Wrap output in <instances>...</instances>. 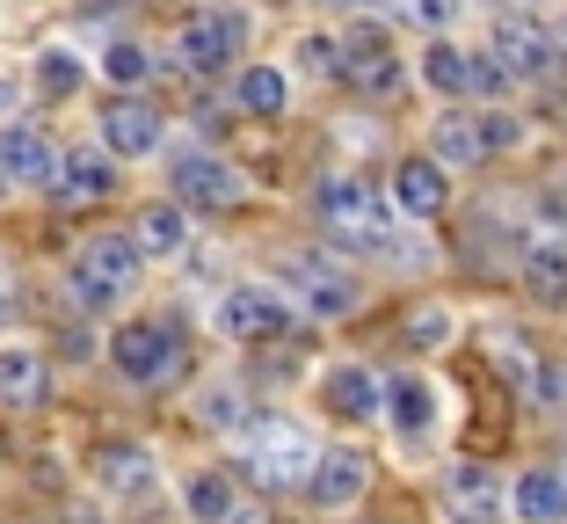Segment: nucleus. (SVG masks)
Segmentation results:
<instances>
[{
	"label": "nucleus",
	"instance_id": "7",
	"mask_svg": "<svg viewBox=\"0 0 567 524\" xmlns=\"http://www.w3.org/2000/svg\"><path fill=\"white\" fill-rule=\"evenodd\" d=\"M284 277L306 291V314H313V321H342V314H357V306H364L357 277L342 270L334 255H291V263H284Z\"/></svg>",
	"mask_w": 567,
	"mask_h": 524
},
{
	"label": "nucleus",
	"instance_id": "20",
	"mask_svg": "<svg viewBox=\"0 0 567 524\" xmlns=\"http://www.w3.org/2000/svg\"><path fill=\"white\" fill-rule=\"evenodd\" d=\"M8 175H16V183H51V175H59V153L37 132H0V183H8Z\"/></svg>",
	"mask_w": 567,
	"mask_h": 524
},
{
	"label": "nucleus",
	"instance_id": "14",
	"mask_svg": "<svg viewBox=\"0 0 567 524\" xmlns=\"http://www.w3.org/2000/svg\"><path fill=\"white\" fill-rule=\"evenodd\" d=\"M342 81H357L364 95H385V88L401 81V66H393V44H385V30H357V37H350Z\"/></svg>",
	"mask_w": 567,
	"mask_h": 524
},
{
	"label": "nucleus",
	"instance_id": "3",
	"mask_svg": "<svg viewBox=\"0 0 567 524\" xmlns=\"http://www.w3.org/2000/svg\"><path fill=\"white\" fill-rule=\"evenodd\" d=\"M138 285V255L124 234H95L81 255H73V299L95 314V306H117L124 291Z\"/></svg>",
	"mask_w": 567,
	"mask_h": 524
},
{
	"label": "nucleus",
	"instance_id": "39",
	"mask_svg": "<svg viewBox=\"0 0 567 524\" xmlns=\"http://www.w3.org/2000/svg\"><path fill=\"white\" fill-rule=\"evenodd\" d=\"M73 524H102V517H73Z\"/></svg>",
	"mask_w": 567,
	"mask_h": 524
},
{
	"label": "nucleus",
	"instance_id": "24",
	"mask_svg": "<svg viewBox=\"0 0 567 524\" xmlns=\"http://www.w3.org/2000/svg\"><path fill=\"white\" fill-rule=\"evenodd\" d=\"M102 489L146 495V489H153V459L138 452V444H110V452H102Z\"/></svg>",
	"mask_w": 567,
	"mask_h": 524
},
{
	"label": "nucleus",
	"instance_id": "17",
	"mask_svg": "<svg viewBox=\"0 0 567 524\" xmlns=\"http://www.w3.org/2000/svg\"><path fill=\"white\" fill-rule=\"evenodd\" d=\"M51 364L37 350H0V408H44Z\"/></svg>",
	"mask_w": 567,
	"mask_h": 524
},
{
	"label": "nucleus",
	"instance_id": "13",
	"mask_svg": "<svg viewBox=\"0 0 567 524\" xmlns=\"http://www.w3.org/2000/svg\"><path fill=\"white\" fill-rule=\"evenodd\" d=\"M51 189H59V197L66 204H95V197H110V189H117V161H110V153H66V161H59V175H51Z\"/></svg>",
	"mask_w": 567,
	"mask_h": 524
},
{
	"label": "nucleus",
	"instance_id": "32",
	"mask_svg": "<svg viewBox=\"0 0 567 524\" xmlns=\"http://www.w3.org/2000/svg\"><path fill=\"white\" fill-rule=\"evenodd\" d=\"M299 59H306V73H328V81H342V44H334V37H306Z\"/></svg>",
	"mask_w": 567,
	"mask_h": 524
},
{
	"label": "nucleus",
	"instance_id": "36",
	"mask_svg": "<svg viewBox=\"0 0 567 524\" xmlns=\"http://www.w3.org/2000/svg\"><path fill=\"white\" fill-rule=\"evenodd\" d=\"M16 314H22V299H16V277L0 270V321H16Z\"/></svg>",
	"mask_w": 567,
	"mask_h": 524
},
{
	"label": "nucleus",
	"instance_id": "2",
	"mask_svg": "<svg viewBox=\"0 0 567 524\" xmlns=\"http://www.w3.org/2000/svg\"><path fill=\"white\" fill-rule=\"evenodd\" d=\"M313 438H306L299 423H284V415H262V423L248 430V481L255 489H306V474H313Z\"/></svg>",
	"mask_w": 567,
	"mask_h": 524
},
{
	"label": "nucleus",
	"instance_id": "37",
	"mask_svg": "<svg viewBox=\"0 0 567 524\" xmlns=\"http://www.w3.org/2000/svg\"><path fill=\"white\" fill-rule=\"evenodd\" d=\"M226 524H277V517H269V510H255V503H248V510L234 503V517H226Z\"/></svg>",
	"mask_w": 567,
	"mask_h": 524
},
{
	"label": "nucleus",
	"instance_id": "19",
	"mask_svg": "<svg viewBox=\"0 0 567 524\" xmlns=\"http://www.w3.org/2000/svg\"><path fill=\"white\" fill-rule=\"evenodd\" d=\"M132 255H175L189 240V219H183V204H146V212H138L132 219Z\"/></svg>",
	"mask_w": 567,
	"mask_h": 524
},
{
	"label": "nucleus",
	"instance_id": "23",
	"mask_svg": "<svg viewBox=\"0 0 567 524\" xmlns=\"http://www.w3.org/2000/svg\"><path fill=\"white\" fill-rule=\"evenodd\" d=\"M524 291H532L538 306H567V255L524 248Z\"/></svg>",
	"mask_w": 567,
	"mask_h": 524
},
{
	"label": "nucleus",
	"instance_id": "28",
	"mask_svg": "<svg viewBox=\"0 0 567 524\" xmlns=\"http://www.w3.org/2000/svg\"><path fill=\"white\" fill-rule=\"evenodd\" d=\"M240 110L277 117V110H284V73L277 66H248V73H240Z\"/></svg>",
	"mask_w": 567,
	"mask_h": 524
},
{
	"label": "nucleus",
	"instance_id": "8",
	"mask_svg": "<svg viewBox=\"0 0 567 524\" xmlns=\"http://www.w3.org/2000/svg\"><path fill=\"white\" fill-rule=\"evenodd\" d=\"M248 197V183H240L226 161H212V153H183L175 161V204H204V212H234V204Z\"/></svg>",
	"mask_w": 567,
	"mask_h": 524
},
{
	"label": "nucleus",
	"instance_id": "34",
	"mask_svg": "<svg viewBox=\"0 0 567 524\" xmlns=\"http://www.w3.org/2000/svg\"><path fill=\"white\" fill-rule=\"evenodd\" d=\"M415 8V22H430V30H444L451 16H458V0H408Z\"/></svg>",
	"mask_w": 567,
	"mask_h": 524
},
{
	"label": "nucleus",
	"instance_id": "6",
	"mask_svg": "<svg viewBox=\"0 0 567 524\" xmlns=\"http://www.w3.org/2000/svg\"><path fill=\"white\" fill-rule=\"evenodd\" d=\"M436 503H444L451 524H502V474L495 466H481V459H458V466H444V481H436Z\"/></svg>",
	"mask_w": 567,
	"mask_h": 524
},
{
	"label": "nucleus",
	"instance_id": "5",
	"mask_svg": "<svg viewBox=\"0 0 567 524\" xmlns=\"http://www.w3.org/2000/svg\"><path fill=\"white\" fill-rule=\"evenodd\" d=\"M487 66H495L502 81H538V73H553L560 59H553L546 22H532V16H502L495 30H487Z\"/></svg>",
	"mask_w": 567,
	"mask_h": 524
},
{
	"label": "nucleus",
	"instance_id": "31",
	"mask_svg": "<svg viewBox=\"0 0 567 524\" xmlns=\"http://www.w3.org/2000/svg\"><path fill=\"white\" fill-rule=\"evenodd\" d=\"M37 88H44V95H73V88H81L73 51H44V59H37Z\"/></svg>",
	"mask_w": 567,
	"mask_h": 524
},
{
	"label": "nucleus",
	"instance_id": "9",
	"mask_svg": "<svg viewBox=\"0 0 567 524\" xmlns=\"http://www.w3.org/2000/svg\"><path fill=\"white\" fill-rule=\"evenodd\" d=\"M218 336L284 342L291 336V314H284V299H269V291H226V299H218Z\"/></svg>",
	"mask_w": 567,
	"mask_h": 524
},
{
	"label": "nucleus",
	"instance_id": "25",
	"mask_svg": "<svg viewBox=\"0 0 567 524\" xmlns=\"http://www.w3.org/2000/svg\"><path fill=\"white\" fill-rule=\"evenodd\" d=\"M487 364H502V372L517 379V387H532V372H538V350L524 342V328H487Z\"/></svg>",
	"mask_w": 567,
	"mask_h": 524
},
{
	"label": "nucleus",
	"instance_id": "35",
	"mask_svg": "<svg viewBox=\"0 0 567 524\" xmlns=\"http://www.w3.org/2000/svg\"><path fill=\"white\" fill-rule=\"evenodd\" d=\"M481 138H487V153H495V146H517V117H481Z\"/></svg>",
	"mask_w": 567,
	"mask_h": 524
},
{
	"label": "nucleus",
	"instance_id": "16",
	"mask_svg": "<svg viewBox=\"0 0 567 524\" xmlns=\"http://www.w3.org/2000/svg\"><path fill=\"white\" fill-rule=\"evenodd\" d=\"M379 401H385V415H393V430H401L408 444L430 438V415H436V408H430V387H422L415 372H393V379L379 387Z\"/></svg>",
	"mask_w": 567,
	"mask_h": 524
},
{
	"label": "nucleus",
	"instance_id": "30",
	"mask_svg": "<svg viewBox=\"0 0 567 524\" xmlns=\"http://www.w3.org/2000/svg\"><path fill=\"white\" fill-rule=\"evenodd\" d=\"M189 510H197L204 524L234 517V489H226V474H197V481H189Z\"/></svg>",
	"mask_w": 567,
	"mask_h": 524
},
{
	"label": "nucleus",
	"instance_id": "18",
	"mask_svg": "<svg viewBox=\"0 0 567 524\" xmlns=\"http://www.w3.org/2000/svg\"><path fill=\"white\" fill-rule=\"evenodd\" d=\"M481 161H487L481 117H436V132H430V168H481Z\"/></svg>",
	"mask_w": 567,
	"mask_h": 524
},
{
	"label": "nucleus",
	"instance_id": "40",
	"mask_svg": "<svg viewBox=\"0 0 567 524\" xmlns=\"http://www.w3.org/2000/svg\"><path fill=\"white\" fill-rule=\"evenodd\" d=\"M16 524H37V517H16Z\"/></svg>",
	"mask_w": 567,
	"mask_h": 524
},
{
	"label": "nucleus",
	"instance_id": "4",
	"mask_svg": "<svg viewBox=\"0 0 567 524\" xmlns=\"http://www.w3.org/2000/svg\"><path fill=\"white\" fill-rule=\"evenodd\" d=\"M110 357H117V372L132 379V387H161V379L183 372V336L167 321H124L117 342H110Z\"/></svg>",
	"mask_w": 567,
	"mask_h": 524
},
{
	"label": "nucleus",
	"instance_id": "33",
	"mask_svg": "<svg viewBox=\"0 0 567 524\" xmlns=\"http://www.w3.org/2000/svg\"><path fill=\"white\" fill-rule=\"evenodd\" d=\"M102 73H110V81H124V88H132V81H146V51H138V44H110Z\"/></svg>",
	"mask_w": 567,
	"mask_h": 524
},
{
	"label": "nucleus",
	"instance_id": "15",
	"mask_svg": "<svg viewBox=\"0 0 567 524\" xmlns=\"http://www.w3.org/2000/svg\"><path fill=\"white\" fill-rule=\"evenodd\" d=\"M320 401H328L334 423H371V415H379V379L357 372V364H342V372L320 379Z\"/></svg>",
	"mask_w": 567,
	"mask_h": 524
},
{
	"label": "nucleus",
	"instance_id": "1",
	"mask_svg": "<svg viewBox=\"0 0 567 524\" xmlns=\"http://www.w3.org/2000/svg\"><path fill=\"white\" fill-rule=\"evenodd\" d=\"M313 212H320V234H334L342 248H393V219H385L379 189L364 175H328L313 189Z\"/></svg>",
	"mask_w": 567,
	"mask_h": 524
},
{
	"label": "nucleus",
	"instance_id": "27",
	"mask_svg": "<svg viewBox=\"0 0 567 524\" xmlns=\"http://www.w3.org/2000/svg\"><path fill=\"white\" fill-rule=\"evenodd\" d=\"M401 336H408V350H444V342H451V314H444V306H430V299H422V306H408Z\"/></svg>",
	"mask_w": 567,
	"mask_h": 524
},
{
	"label": "nucleus",
	"instance_id": "22",
	"mask_svg": "<svg viewBox=\"0 0 567 524\" xmlns=\"http://www.w3.org/2000/svg\"><path fill=\"white\" fill-rule=\"evenodd\" d=\"M517 510H524V524H567V481L546 474V466H532V474L517 481Z\"/></svg>",
	"mask_w": 567,
	"mask_h": 524
},
{
	"label": "nucleus",
	"instance_id": "21",
	"mask_svg": "<svg viewBox=\"0 0 567 524\" xmlns=\"http://www.w3.org/2000/svg\"><path fill=\"white\" fill-rule=\"evenodd\" d=\"M393 197H401V212H415V219H436L444 212V168H430V161H401L393 168Z\"/></svg>",
	"mask_w": 567,
	"mask_h": 524
},
{
	"label": "nucleus",
	"instance_id": "38",
	"mask_svg": "<svg viewBox=\"0 0 567 524\" xmlns=\"http://www.w3.org/2000/svg\"><path fill=\"white\" fill-rule=\"evenodd\" d=\"M342 8H371V0H342Z\"/></svg>",
	"mask_w": 567,
	"mask_h": 524
},
{
	"label": "nucleus",
	"instance_id": "12",
	"mask_svg": "<svg viewBox=\"0 0 567 524\" xmlns=\"http://www.w3.org/2000/svg\"><path fill=\"white\" fill-rule=\"evenodd\" d=\"M240 51V16H197L183 22V66L189 73H218Z\"/></svg>",
	"mask_w": 567,
	"mask_h": 524
},
{
	"label": "nucleus",
	"instance_id": "41",
	"mask_svg": "<svg viewBox=\"0 0 567 524\" xmlns=\"http://www.w3.org/2000/svg\"><path fill=\"white\" fill-rule=\"evenodd\" d=\"M0 189H8V183H0Z\"/></svg>",
	"mask_w": 567,
	"mask_h": 524
},
{
	"label": "nucleus",
	"instance_id": "26",
	"mask_svg": "<svg viewBox=\"0 0 567 524\" xmlns=\"http://www.w3.org/2000/svg\"><path fill=\"white\" fill-rule=\"evenodd\" d=\"M422 81L444 88V95H466V88H473V59L458 44H430V51H422Z\"/></svg>",
	"mask_w": 567,
	"mask_h": 524
},
{
	"label": "nucleus",
	"instance_id": "11",
	"mask_svg": "<svg viewBox=\"0 0 567 524\" xmlns=\"http://www.w3.org/2000/svg\"><path fill=\"white\" fill-rule=\"evenodd\" d=\"M102 146L117 153V161L153 153V146H161V110H153V102H110V117H102Z\"/></svg>",
	"mask_w": 567,
	"mask_h": 524
},
{
	"label": "nucleus",
	"instance_id": "29",
	"mask_svg": "<svg viewBox=\"0 0 567 524\" xmlns=\"http://www.w3.org/2000/svg\"><path fill=\"white\" fill-rule=\"evenodd\" d=\"M532 401L546 408V415H567V350L538 357V372H532Z\"/></svg>",
	"mask_w": 567,
	"mask_h": 524
},
{
	"label": "nucleus",
	"instance_id": "10",
	"mask_svg": "<svg viewBox=\"0 0 567 524\" xmlns=\"http://www.w3.org/2000/svg\"><path fill=\"white\" fill-rule=\"evenodd\" d=\"M364 489H371V459H364V452H320L313 474H306L313 510H350Z\"/></svg>",
	"mask_w": 567,
	"mask_h": 524
}]
</instances>
